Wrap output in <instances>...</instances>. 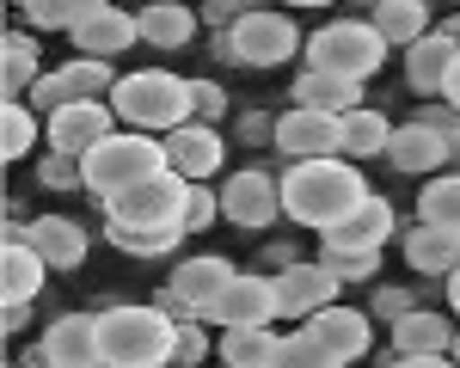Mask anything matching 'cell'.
Listing matches in <instances>:
<instances>
[{
	"mask_svg": "<svg viewBox=\"0 0 460 368\" xmlns=\"http://www.w3.org/2000/svg\"><path fill=\"white\" fill-rule=\"evenodd\" d=\"M368 197H375V190H368V179H362L356 160H301V166L283 172V215L295 221V227H314L319 240H325L332 227H344Z\"/></svg>",
	"mask_w": 460,
	"mask_h": 368,
	"instance_id": "6da1fadb",
	"label": "cell"
},
{
	"mask_svg": "<svg viewBox=\"0 0 460 368\" xmlns=\"http://www.w3.org/2000/svg\"><path fill=\"white\" fill-rule=\"evenodd\" d=\"M111 110H117V123H123V129H136V136H154V142H166L172 129L197 123L190 80H184V74H166V68L117 74V86H111Z\"/></svg>",
	"mask_w": 460,
	"mask_h": 368,
	"instance_id": "7a4b0ae2",
	"label": "cell"
},
{
	"mask_svg": "<svg viewBox=\"0 0 460 368\" xmlns=\"http://www.w3.org/2000/svg\"><path fill=\"white\" fill-rule=\"evenodd\" d=\"M172 344H178V320L166 307H136V301L99 307L105 368H172Z\"/></svg>",
	"mask_w": 460,
	"mask_h": 368,
	"instance_id": "3957f363",
	"label": "cell"
},
{
	"mask_svg": "<svg viewBox=\"0 0 460 368\" xmlns=\"http://www.w3.org/2000/svg\"><path fill=\"white\" fill-rule=\"evenodd\" d=\"M80 172H86V190L111 203V197H123V190H136V184L160 179V172H172L166 166V142H154V136H136V129H117L111 142H99L86 160H80Z\"/></svg>",
	"mask_w": 460,
	"mask_h": 368,
	"instance_id": "277c9868",
	"label": "cell"
},
{
	"mask_svg": "<svg viewBox=\"0 0 460 368\" xmlns=\"http://www.w3.org/2000/svg\"><path fill=\"white\" fill-rule=\"evenodd\" d=\"M381 62H387V37L375 31L368 19H325L314 37H307V68L319 74H344V80H375L381 74Z\"/></svg>",
	"mask_w": 460,
	"mask_h": 368,
	"instance_id": "5b68a950",
	"label": "cell"
},
{
	"mask_svg": "<svg viewBox=\"0 0 460 368\" xmlns=\"http://www.w3.org/2000/svg\"><path fill=\"white\" fill-rule=\"evenodd\" d=\"M234 276H240V270H234L221 252H190V258H178V264H172V283H166V294H160L154 307H166L178 326H190V320H203L215 301L227 294Z\"/></svg>",
	"mask_w": 460,
	"mask_h": 368,
	"instance_id": "8992f818",
	"label": "cell"
},
{
	"mask_svg": "<svg viewBox=\"0 0 460 368\" xmlns=\"http://www.w3.org/2000/svg\"><path fill=\"white\" fill-rule=\"evenodd\" d=\"M227 37H234L240 68H283V62H295V56L307 49L301 25H295L288 13H277V6H252V13Z\"/></svg>",
	"mask_w": 460,
	"mask_h": 368,
	"instance_id": "52a82bcc",
	"label": "cell"
},
{
	"mask_svg": "<svg viewBox=\"0 0 460 368\" xmlns=\"http://www.w3.org/2000/svg\"><path fill=\"white\" fill-rule=\"evenodd\" d=\"M184 209H190V184L178 179V172H160V179L111 197L105 221L111 227H184Z\"/></svg>",
	"mask_w": 460,
	"mask_h": 368,
	"instance_id": "ba28073f",
	"label": "cell"
},
{
	"mask_svg": "<svg viewBox=\"0 0 460 368\" xmlns=\"http://www.w3.org/2000/svg\"><path fill=\"white\" fill-rule=\"evenodd\" d=\"M277 215H283V179H270L264 166H240V172L221 179V221L264 233Z\"/></svg>",
	"mask_w": 460,
	"mask_h": 368,
	"instance_id": "9c48e42d",
	"label": "cell"
},
{
	"mask_svg": "<svg viewBox=\"0 0 460 368\" xmlns=\"http://www.w3.org/2000/svg\"><path fill=\"white\" fill-rule=\"evenodd\" d=\"M277 320H283V307H277V276H264V270H240V276L227 283V294L203 313V326H221V331L277 326Z\"/></svg>",
	"mask_w": 460,
	"mask_h": 368,
	"instance_id": "30bf717a",
	"label": "cell"
},
{
	"mask_svg": "<svg viewBox=\"0 0 460 368\" xmlns=\"http://www.w3.org/2000/svg\"><path fill=\"white\" fill-rule=\"evenodd\" d=\"M277 153L288 166L301 160H344V117H325V110H283L277 117Z\"/></svg>",
	"mask_w": 460,
	"mask_h": 368,
	"instance_id": "8fae6325",
	"label": "cell"
},
{
	"mask_svg": "<svg viewBox=\"0 0 460 368\" xmlns=\"http://www.w3.org/2000/svg\"><path fill=\"white\" fill-rule=\"evenodd\" d=\"M6 240H25L49 270H80L86 252H93V240H86V227L74 215H37V221H6Z\"/></svg>",
	"mask_w": 460,
	"mask_h": 368,
	"instance_id": "7c38bea8",
	"label": "cell"
},
{
	"mask_svg": "<svg viewBox=\"0 0 460 368\" xmlns=\"http://www.w3.org/2000/svg\"><path fill=\"white\" fill-rule=\"evenodd\" d=\"M43 136H49V153L86 160L99 142H111V136H117V110H111V99H86V105L56 110V117L43 123Z\"/></svg>",
	"mask_w": 460,
	"mask_h": 368,
	"instance_id": "4fadbf2b",
	"label": "cell"
},
{
	"mask_svg": "<svg viewBox=\"0 0 460 368\" xmlns=\"http://www.w3.org/2000/svg\"><path fill=\"white\" fill-rule=\"evenodd\" d=\"M37 363H49V368H105L99 313H62V320H49L43 337H37Z\"/></svg>",
	"mask_w": 460,
	"mask_h": 368,
	"instance_id": "5bb4252c",
	"label": "cell"
},
{
	"mask_svg": "<svg viewBox=\"0 0 460 368\" xmlns=\"http://www.w3.org/2000/svg\"><path fill=\"white\" fill-rule=\"evenodd\" d=\"M338 276L319 264V258H301V264H288V270H277V307H283V320H314V313H325V307H338Z\"/></svg>",
	"mask_w": 460,
	"mask_h": 368,
	"instance_id": "9a60e30c",
	"label": "cell"
},
{
	"mask_svg": "<svg viewBox=\"0 0 460 368\" xmlns=\"http://www.w3.org/2000/svg\"><path fill=\"white\" fill-rule=\"evenodd\" d=\"M166 166H172L184 184H215V172L227 166V142L215 123H184L166 136Z\"/></svg>",
	"mask_w": 460,
	"mask_h": 368,
	"instance_id": "2e32d148",
	"label": "cell"
},
{
	"mask_svg": "<svg viewBox=\"0 0 460 368\" xmlns=\"http://www.w3.org/2000/svg\"><path fill=\"white\" fill-rule=\"evenodd\" d=\"M129 43H142V25H136V13H123V6H111V0H93V13H86L80 31H74V49L93 56V62H117Z\"/></svg>",
	"mask_w": 460,
	"mask_h": 368,
	"instance_id": "e0dca14e",
	"label": "cell"
},
{
	"mask_svg": "<svg viewBox=\"0 0 460 368\" xmlns=\"http://www.w3.org/2000/svg\"><path fill=\"white\" fill-rule=\"evenodd\" d=\"M455 160V147L442 142L436 129H424V123H399L393 129V147H387V166L393 172H405V179H442V166Z\"/></svg>",
	"mask_w": 460,
	"mask_h": 368,
	"instance_id": "ac0fdd59",
	"label": "cell"
},
{
	"mask_svg": "<svg viewBox=\"0 0 460 368\" xmlns=\"http://www.w3.org/2000/svg\"><path fill=\"white\" fill-rule=\"evenodd\" d=\"M399 252H405V264L418 270V276H455L460 270V233L455 227H429V221H411L405 233H399Z\"/></svg>",
	"mask_w": 460,
	"mask_h": 368,
	"instance_id": "d6986e66",
	"label": "cell"
},
{
	"mask_svg": "<svg viewBox=\"0 0 460 368\" xmlns=\"http://www.w3.org/2000/svg\"><path fill=\"white\" fill-rule=\"evenodd\" d=\"M307 331H314V337L344 368L362 363V356H368V344H375V320H368L362 307H325V313H314V320H307Z\"/></svg>",
	"mask_w": 460,
	"mask_h": 368,
	"instance_id": "ffe728a7",
	"label": "cell"
},
{
	"mask_svg": "<svg viewBox=\"0 0 460 368\" xmlns=\"http://www.w3.org/2000/svg\"><path fill=\"white\" fill-rule=\"evenodd\" d=\"M455 56H460L455 37L429 31L424 43H411V49H405V86H411L424 105H436V99H442V86H448V74H455Z\"/></svg>",
	"mask_w": 460,
	"mask_h": 368,
	"instance_id": "44dd1931",
	"label": "cell"
},
{
	"mask_svg": "<svg viewBox=\"0 0 460 368\" xmlns=\"http://www.w3.org/2000/svg\"><path fill=\"white\" fill-rule=\"evenodd\" d=\"M393 233H399V209H393L387 197H368L362 209H356L344 227H332L319 246H344V252H381Z\"/></svg>",
	"mask_w": 460,
	"mask_h": 368,
	"instance_id": "7402d4cb",
	"label": "cell"
},
{
	"mask_svg": "<svg viewBox=\"0 0 460 368\" xmlns=\"http://www.w3.org/2000/svg\"><path fill=\"white\" fill-rule=\"evenodd\" d=\"M288 92H295L301 110H325V117H350V110H362V80H344V74L301 68Z\"/></svg>",
	"mask_w": 460,
	"mask_h": 368,
	"instance_id": "603a6c76",
	"label": "cell"
},
{
	"mask_svg": "<svg viewBox=\"0 0 460 368\" xmlns=\"http://www.w3.org/2000/svg\"><path fill=\"white\" fill-rule=\"evenodd\" d=\"M368 25L387 37V49H411L436 31V6L429 0H381V6H368Z\"/></svg>",
	"mask_w": 460,
	"mask_h": 368,
	"instance_id": "cb8c5ba5",
	"label": "cell"
},
{
	"mask_svg": "<svg viewBox=\"0 0 460 368\" xmlns=\"http://www.w3.org/2000/svg\"><path fill=\"white\" fill-rule=\"evenodd\" d=\"M455 320L448 313H429L418 307L411 320H399L393 326V356H455Z\"/></svg>",
	"mask_w": 460,
	"mask_h": 368,
	"instance_id": "d4e9b609",
	"label": "cell"
},
{
	"mask_svg": "<svg viewBox=\"0 0 460 368\" xmlns=\"http://www.w3.org/2000/svg\"><path fill=\"white\" fill-rule=\"evenodd\" d=\"M197 6H184V0H154V6H142L136 13V25H142V43H154V49H184L190 37H197Z\"/></svg>",
	"mask_w": 460,
	"mask_h": 368,
	"instance_id": "484cf974",
	"label": "cell"
},
{
	"mask_svg": "<svg viewBox=\"0 0 460 368\" xmlns=\"http://www.w3.org/2000/svg\"><path fill=\"white\" fill-rule=\"evenodd\" d=\"M43 276H49V264L25 246V240H6L0 246V301H37L43 294Z\"/></svg>",
	"mask_w": 460,
	"mask_h": 368,
	"instance_id": "4316f807",
	"label": "cell"
},
{
	"mask_svg": "<svg viewBox=\"0 0 460 368\" xmlns=\"http://www.w3.org/2000/svg\"><path fill=\"white\" fill-rule=\"evenodd\" d=\"M221 368H277L283 356V337L270 326H240V331H221Z\"/></svg>",
	"mask_w": 460,
	"mask_h": 368,
	"instance_id": "83f0119b",
	"label": "cell"
},
{
	"mask_svg": "<svg viewBox=\"0 0 460 368\" xmlns=\"http://www.w3.org/2000/svg\"><path fill=\"white\" fill-rule=\"evenodd\" d=\"M43 56H37V37H19V31H6L0 37V86H6V99H31V86L43 80L49 68H37Z\"/></svg>",
	"mask_w": 460,
	"mask_h": 368,
	"instance_id": "f1b7e54d",
	"label": "cell"
},
{
	"mask_svg": "<svg viewBox=\"0 0 460 368\" xmlns=\"http://www.w3.org/2000/svg\"><path fill=\"white\" fill-rule=\"evenodd\" d=\"M393 129H399V123H387L381 110H368V105L350 110V117H344V160H381L393 147Z\"/></svg>",
	"mask_w": 460,
	"mask_h": 368,
	"instance_id": "f546056e",
	"label": "cell"
},
{
	"mask_svg": "<svg viewBox=\"0 0 460 368\" xmlns=\"http://www.w3.org/2000/svg\"><path fill=\"white\" fill-rule=\"evenodd\" d=\"M105 240L123 258H172L178 240H184V227H111L105 221Z\"/></svg>",
	"mask_w": 460,
	"mask_h": 368,
	"instance_id": "4dcf8cb0",
	"label": "cell"
},
{
	"mask_svg": "<svg viewBox=\"0 0 460 368\" xmlns=\"http://www.w3.org/2000/svg\"><path fill=\"white\" fill-rule=\"evenodd\" d=\"M418 221H429V227H455V233H460V172H442V179L424 184V197H418Z\"/></svg>",
	"mask_w": 460,
	"mask_h": 368,
	"instance_id": "1f68e13d",
	"label": "cell"
},
{
	"mask_svg": "<svg viewBox=\"0 0 460 368\" xmlns=\"http://www.w3.org/2000/svg\"><path fill=\"white\" fill-rule=\"evenodd\" d=\"M31 147H37V110L6 99L0 105V160H25Z\"/></svg>",
	"mask_w": 460,
	"mask_h": 368,
	"instance_id": "d6a6232c",
	"label": "cell"
},
{
	"mask_svg": "<svg viewBox=\"0 0 460 368\" xmlns=\"http://www.w3.org/2000/svg\"><path fill=\"white\" fill-rule=\"evenodd\" d=\"M19 13H25L31 31H68L74 37V31H80V19L93 13V0H25Z\"/></svg>",
	"mask_w": 460,
	"mask_h": 368,
	"instance_id": "836d02e7",
	"label": "cell"
},
{
	"mask_svg": "<svg viewBox=\"0 0 460 368\" xmlns=\"http://www.w3.org/2000/svg\"><path fill=\"white\" fill-rule=\"evenodd\" d=\"M25 105H31V110H43V117H56V110L86 105V99H80V80H74V74H68V62H62V68H49V74H43V80L31 86V99H25Z\"/></svg>",
	"mask_w": 460,
	"mask_h": 368,
	"instance_id": "e575fe53",
	"label": "cell"
},
{
	"mask_svg": "<svg viewBox=\"0 0 460 368\" xmlns=\"http://www.w3.org/2000/svg\"><path fill=\"white\" fill-rule=\"evenodd\" d=\"M277 368H344V363H338V356L319 344L314 331L301 326V331H288V337H283V356H277Z\"/></svg>",
	"mask_w": 460,
	"mask_h": 368,
	"instance_id": "d590c367",
	"label": "cell"
},
{
	"mask_svg": "<svg viewBox=\"0 0 460 368\" xmlns=\"http://www.w3.org/2000/svg\"><path fill=\"white\" fill-rule=\"evenodd\" d=\"M319 264H325L338 283H375L381 252H344V246H319Z\"/></svg>",
	"mask_w": 460,
	"mask_h": 368,
	"instance_id": "8d00e7d4",
	"label": "cell"
},
{
	"mask_svg": "<svg viewBox=\"0 0 460 368\" xmlns=\"http://www.w3.org/2000/svg\"><path fill=\"white\" fill-rule=\"evenodd\" d=\"M418 307H424V301H418V294H405V289H375V294H368V320H381L387 331L399 326V320H411Z\"/></svg>",
	"mask_w": 460,
	"mask_h": 368,
	"instance_id": "74e56055",
	"label": "cell"
},
{
	"mask_svg": "<svg viewBox=\"0 0 460 368\" xmlns=\"http://www.w3.org/2000/svg\"><path fill=\"white\" fill-rule=\"evenodd\" d=\"M37 184L43 190H86V172H80V160H68V153H49V160H37Z\"/></svg>",
	"mask_w": 460,
	"mask_h": 368,
	"instance_id": "f35d334b",
	"label": "cell"
},
{
	"mask_svg": "<svg viewBox=\"0 0 460 368\" xmlns=\"http://www.w3.org/2000/svg\"><path fill=\"white\" fill-rule=\"evenodd\" d=\"M203 363H209V326H203V320H190V326H178L172 368H203Z\"/></svg>",
	"mask_w": 460,
	"mask_h": 368,
	"instance_id": "ab89813d",
	"label": "cell"
},
{
	"mask_svg": "<svg viewBox=\"0 0 460 368\" xmlns=\"http://www.w3.org/2000/svg\"><path fill=\"white\" fill-rule=\"evenodd\" d=\"M221 215V190L215 184H190V209H184V233H203Z\"/></svg>",
	"mask_w": 460,
	"mask_h": 368,
	"instance_id": "60d3db41",
	"label": "cell"
},
{
	"mask_svg": "<svg viewBox=\"0 0 460 368\" xmlns=\"http://www.w3.org/2000/svg\"><path fill=\"white\" fill-rule=\"evenodd\" d=\"M411 123H424V129H436L448 147H460V110L448 105V99H436V105H424V110H411Z\"/></svg>",
	"mask_w": 460,
	"mask_h": 368,
	"instance_id": "b9f144b4",
	"label": "cell"
},
{
	"mask_svg": "<svg viewBox=\"0 0 460 368\" xmlns=\"http://www.w3.org/2000/svg\"><path fill=\"white\" fill-rule=\"evenodd\" d=\"M190 99H197V123L227 117V86H215V80H190Z\"/></svg>",
	"mask_w": 460,
	"mask_h": 368,
	"instance_id": "7bdbcfd3",
	"label": "cell"
},
{
	"mask_svg": "<svg viewBox=\"0 0 460 368\" xmlns=\"http://www.w3.org/2000/svg\"><path fill=\"white\" fill-rule=\"evenodd\" d=\"M252 6H258V0H209V6H203V19H209V31H234Z\"/></svg>",
	"mask_w": 460,
	"mask_h": 368,
	"instance_id": "ee69618b",
	"label": "cell"
},
{
	"mask_svg": "<svg viewBox=\"0 0 460 368\" xmlns=\"http://www.w3.org/2000/svg\"><path fill=\"white\" fill-rule=\"evenodd\" d=\"M240 142H270L277 147V117H264V110H240Z\"/></svg>",
	"mask_w": 460,
	"mask_h": 368,
	"instance_id": "f6af8a7d",
	"label": "cell"
},
{
	"mask_svg": "<svg viewBox=\"0 0 460 368\" xmlns=\"http://www.w3.org/2000/svg\"><path fill=\"white\" fill-rule=\"evenodd\" d=\"M25 320H31V301H0V331H6V337L25 326Z\"/></svg>",
	"mask_w": 460,
	"mask_h": 368,
	"instance_id": "bcb514c9",
	"label": "cell"
},
{
	"mask_svg": "<svg viewBox=\"0 0 460 368\" xmlns=\"http://www.w3.org/2000/svg\"><path fill=\"white\" fill-rule=\"evenodd\" d=\"M387 368H460L455 356H387Z\"/></svg>",
	"mask_w": 460,
	"mask_h": 368,
	"instance_id": "7dc6e473",
	"label": "cell"
},
{
	"mask_svg": "<svg viewBox=\"0 0 460 368\" xmlns=\"http://www.w3.org/2000/svg\"><path fill=\"white\" fill-rule=\"evenodd\" d=\"M209 56H215V62H227V68H240V56H234V37H227V31H215V37H209Z\"/></svg>",
	"mask_w": 460,
	"mask_h": 368,
	"instance_id": "c3c4849f",
	"label": "cell"
},
{
	"mask_svg": "<svg viewBox=\"0 0 460 368\" xmlns=\"http://www.w3.org/2000/svg\"><path fill=\"white\" fill-rule=\"evenodd\" d=\"M442 99L460 110V56H455V74H448V86H442Z\"/></svg>",
	"mask_w": 460,
	"mask_h": 368,
	"instance_id": "681fc988",
	"label": "cell"
},
{
	"mask_svg": "<svg viewBox=\"0 0 460 368\" xmlns=\"http://www.w3.org/2000/svg\"><path fill=\"white\" fill-rule=\"evenodd\" d=\"M448 307H455V313H460V270H455V276H448Z\"/></svg>",
	"mask_w": 460,
	"mask_h": 368,
	"instance_id": "f907efd6",
	"label": "cell"
},
{
	"mask_svg": "<svg viewBox=\"0 0 460 368\" xmlns=\"http://www.w3.org/2000/svg\"><path fill=\"white\" fill-rule=\"evenodd\" d=\"M6 368H31V363H25V356H6Z\"/></svg>",
	"mask_w": 460,
	"mask_h": 368,
	"instance_id": "816d5d0a",
	"label": "cell"
},
{
	"mask_svg": "<svg viewBox=\"0 0 460 368\" xmlns=\"http://www.w3.org/2000/svg\"><path fill=\"white\" fill-rule=\"evenodd\" d=\"M25 363H31V368H49V363H37V350H31V356H25Z\"/></svg>",
	"mask_w": 460,
	"mask_h": 368,
	"instance_id": "f5cc1de1",
	"label": "cell"
},
{
	"mask_svg": "<svg viewBox=\"0 0 460 368\" xmlns=\"http://www.w3.org/2000/svg\"><path fill=\"white\" fill-rule=\"evenodd\" d=\"M455 363H460V337H455Z\"/></svg>",
	"mask_w": 460,
	"mask_h": 368,
	"instance_id": "db71d44e",
	"label": "cell"
},
{
	"mask_svg": "<svg viewBox=\"0 0 460 368\" xmlns=\"http://www.w3.org/2000/svg\"><path fill=\"white\" fill-rule=\"evenodd\" d=\"M350 368H356V363H350Z\"/></svg>",
	"mask_w": 460,
	"mask_h": 368,
	"instance_id": "11a10c76",
	"label": "cell"
}]
</instances>
